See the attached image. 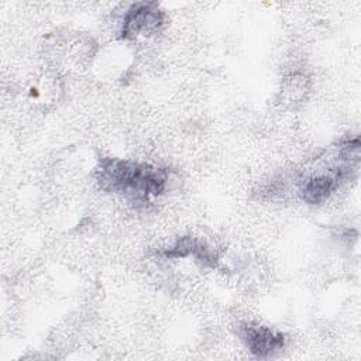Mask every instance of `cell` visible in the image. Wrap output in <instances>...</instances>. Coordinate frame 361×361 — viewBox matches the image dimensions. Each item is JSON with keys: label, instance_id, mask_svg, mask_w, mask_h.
<instances>
[{"label": "cell", "instance_id": "6da1fadb", "mask_svg": "<svg viewBox=\"0 0 361 361\" xmlns=\"http://www.w3.org/2000/svg\"><path fill=\"white\" fill-rule=\"evenodd\" d=\"M165 169L118 158H104L97 169V180L104 190L124 193L127 197L147 203L161 195L166 186Z\"/></svg>", "mask_w": 361, "mask_h": 361}, {"label": "cell", "instance_id": "7a4b0ae2", "mask_svg": "<svg viewBox=\"0 0 361 361\" xmlns=\"http://www.w3.org/2000/svg\"><path fill=\"white\" fill-rule=\"evenodd\" d=\"M164 11L157 3H135L133 4L123 20L121 38L134 39L138 37L152 35L164 24Z\"/></svg>", "mask_w": 361, "mask_h": 361}, {"label": "cell", "instance_id": "3957f363", "mask_svg": "<svg viewBox=\"0 0 361 361\" xmlns=\"http://www.w3.org/2000/svg\"><path fill=\"white\" fill-rule=\"evenodd\" d=\"M241 338L248 350L258 357H268L282 350L285 337L282 333L272 330L271 327L245 323L241 326Z\"/></svg>", "mask_w": 361, "mask_h": 361}, {"label": "cell", "instance_id": "277c9868", "mask_svg": "<svg viewBox=\"0 0 361 361\" xmlns=\"http://www.w3.org/2000/svg\"><path fill=\"white\" fill-rule=\"evenodd\" d=\"M344 169L345 168H337L336 171H330L329 173H319L309 178L302 188L303 200L312 204L324 202L337 188L340 179L344 178Z\"/></svg>", "mask_w": 361, "mask_h": 361}, {"label": "cell", "instance_id": "5b68a950", "mask_svg": "<svg viewBox=\"0 0 361 361\" xmlns=\"http://www.w3.org/2000/svg\"><path fill=\"white\" fill-rule=\"evenodd\" d=\"M193 255L199 261L210 265H216V254L207 248L204 244L193 240V238H182L180 241L176 243L175 247H172L169 251H166L168 257H186V255Z\"/></svg>", "mask_w": 361, "mask_h": 361}]
</instances>
